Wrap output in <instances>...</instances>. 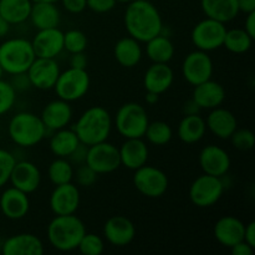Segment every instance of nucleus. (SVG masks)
Masks as SVG:
<instances>
[{
  "mask_svg": "<svg viewBox=\"0 0 255 255\" xmlns=\"http://www.w3.org/2000/svg\"><path fill=\"white\" fill-rule=\"evenodd\" d=\"M244 242L255 248V222H251L244 229Z\"/></svg>",
  "mask_w": 255,
  "mask_h": 255,
  "instance_id": "nucleus-49",
  "label": "nucleus"
},
{
  "mask_svg": "<svg viewBox=\"0 0 255 255\" xmlns=\"http://www.w3.org/2000/svg\"><path fill=\"white\" fill-rule=\"evenodd\" d=\"M29 19L37 30L50 29V27H59L61 14L56 4L32 2Z\"/></svg>",
  "mask_w": 255,
  "mask_h": 255,
  "instance_id": "nucleus-29",
  "label": "nucleus"
},
{
  "mask_svg": "<svg viewBox=\"0 0 255 255\" xmlns=\"http://www.w3.org/2000/svg\"><path fill=\"white\" fill-rule=\"evenodd\" d=\"M74 166L64 157H56L47 168V177L54 186L69 183L74 179Z\"/></svg>",
  "mask_w": 255,
  "mask_h": 255,
  "instance_id": "nucleus-35",
  "label": "nucleus"
},
{
  "mask_svg": "<svg viewBox=\"0 0 255 255\" xmlns=\"http://www.w3.org/2000/svg\"><path fill=\"white\" fill-rule=\"evenodd\" d=\"M102 233L111 246L122 248L133 242L136 237V227L131 219L125 216H114L104 224Z\"/></svg>",
  "mask_w": 255,
  "mask_h": 255,
  "instance_id": "nucleus-17",
  "label": "nucleus"
},
{
  "mask_svg": "<svg viewBox=\"0 0 255 255\" xmlns=\"http://www.w3.org/2000/svg\"><path fill=\"white\" fill-rule=\"evenodd\" d=\"M4 74H5V72H4V70H2V67L0 66V80L2 79V75H4Z\"/></svg>",
  "mask_w": 255,
  "mask_h": 255,
  "instance_id": "nucleus-56",
  "label": "nucleus"
},
{
  "mask_svg": "<svg viewBox=\"0 0 255 255\" xmlns=\"http://www.w3.org/2000/svg\"><path fill=\"white\" fill-rule=\"evenodd\" d=\"M231 253L232 255H253L254 248L249 246L247 242L241 241L239 243L234 244L233 247H231Z\"/></svg>",
  "mask_w": 255,
  "mask_h": 255,
  "instance_id": "nucleus-48",
  "label": "nucleus"
},
{
  "mask_svg": "<svg viewBox=\"0 0 255 255\" xmlns=\"http://www.w3.org/2000/svg\"><path fill=\"white\" fill-rule=\"evenodd\" d=\"M243 29L248 32L249 36L255 39V11L247 14Z\"/></svg>",
  "mask_w": 255,
  "mask_h": 255,
  "instance_id": "nucleus-51",
  "label": "nucleus"
},
{
  "mask_svg": "<svg viewBox=\"0 0 255 255\" xmlns=\"http://www.w3.org/2000/svg\"><path fill=\"white\" fill-rule=\"evenodd\" d=\"M117 2H129V1H132V0H116Z\"/></svg>",
  "mask_w": 255,
  "mask_h": 255,
  "instance_id": "nucleus-57",
  "label": "nucleus"
},
{
  "mask_svg": "<svg viewBox=\"0 0 255 255\" xmlns=\"http://www.w3.org/2000/svg\"><path fill=\"white\" fill-rule=\"evenodd\" d=\"M176 47L163 32L146 41V55L154 64H168L174 56Z\"/></svg>",
  "mask_w": 255,
  "mask_h": 255,
  "instance_id": "nucleus-31",
  "label": "nucleus"
},
{
  "mask_svg": "<svg viewBox=\"0 0 255 255\" xmlns=\"http://www.w3.org/2000/svg\"><path fill=\"white\" fill-rule=\"evenodd\" d=\"M36 57L56 59L64 51V31L59 27L37 30L31 40Z\"/></svg>",
  "mask_w": 255,
  "mask_h": 255,
  "instance_id": "nucleus-15",
  "label": "nucleus"
},
{
  "mask_svg": "<svg viewBox=\"0 0 255 255\" xmlns=\"http://www.w3.org/2000/svg\"><path fill=\"white\" fill-rule=\"evenodd\" d=\"M213 71L214 65L212 57L208 52L198 49L189 52L182 64V75L184 80L193 87L207 80H211Z\"/></svg>",
  "mask_w": 255,
  "mask_h": 255,
  "instance_id": "nucleus-12",
  "label": "nucleus"
},
{
  "mask_svg": "<svg viewBox=\"0 0 255 255\" xmlns=\"http://www.w3.org/2000/svg\"><path fill=\"white\" fill-rule=\"evenodd\" d=\"M246 224L234 216H224L214 224V238L226 248H231L234 244L244 241Z\"/></svg>",
  "mask_w": 255,
  "mask_h": 255,
  "instance_id": "nucleus-22",
  "label": "nucleus"
},
{
  "mask_svg": "<svg viewBox=\"0 0 255 255\" xmlns=\"http://www.w3.org/2000/svg\"><path fill=\"white\" fill-rule=\"evenodd\" d=\"M133 186L147 198H159L168 189L169 181L162 169L146 163L134 171Z\"/></svg>",
  "mask_w": 255,
  "mask_h": 255,
  "instance_id": "nucleus-10",
  "label": "nucleus"
},
{
  "mask_svg": "<svg viewBox=\"0 0 255 255\" xmlns=\"http://www.w3.org/2000/svg\"><path fill=\"white\" fill-rule=\"evenodd\" d=\"M143 137L153 146H166L173 137V129L167 122L153 121L148 124Z\"/></svg>",
  "mask_w": 255,
  "mask_h": 255,
  "instance_id": "nucleus-36",
  "label": "nucleus"
},
{
  "mask_svg": "<svg viewBox=\"0 0 255 255\" xmlns=\"http://www.w3.org/2000/svg\"><path fill=\"white\" fill-rule=\"evenodd\" d=\"M112 125L114 120L105 107L91 106L82 112L72 129L81 143L92 146L109 139Z\"/></svg>",
  "mask_w": 255,
  "mask_h": 255,
  "instance_id": "nucleus-2",
  "label": "nucleus"
},
{
  "mask_svg": "<svg viewBox=\"0 0 255 255\" xmlns=\"http://www.w3.org/2000/svg\"><path fill=\"white\" fill-rule=\"evenodd\" d=\"M72 116H74V111H72L70 102L57 97L56 100L50 101L42 109L40 119H41L42 124L45 125L47 131L54 132L69 126Z\"/></svg>",
  "mask_w": 255,
  "mask_h": 255,
  "instance_id": "nucleus-19",
  "label": "nucleus"
},
{
  "mask_svg": "<svg viewBox=\"0 0 255 255\" xmlns=\"http://www.w3.org/2000/svg\"><path fill=\"white\" fill-rule=\"evenodd\" d=\"M86 233V226L75 214L55 216L46 229L47 241L59 252L77 249L80 241Z\"/></svg>",
  "mask_w": 255,
  "mask_h": 255,
  "instance_id": "nucleus-3",
  "label": "nucleus"
},
{
  "mask_svg": "<svg viewBox=\"0 0 255 255\" xmlns=\"http://www.w3.org/2000/svg\"><path fill=\"white\" fill-rule=\"evenodd\" d=\"M144 100H146V104L156 105L159 100V95L154 94V92L146 91V97H144Z\"/></svg>",
  "mask_w": 255,
  "mask_h": 255,
  "instance_id": "nucleus-54",
  "label": "nucleus"
},
{
  "mask_svg": "<svg viewBox=\"0 0 255 255\" xmlns=\"http://www.w3.org/2000/svg\"><path fill=\"white\" fill-rule=\"evenodd\" d=\"M253 40V37L249 36V34L243 27H234V29L229 30L227 29L223 46L232 54H246L252 49Z\"/></svg>",
  "mask_w": 255,
  "mask_h": 255,
  "instance_id": "nucleus-34",
  "label": "nucleus"
},
{
  "mask_svg": "<svg viewBox=\"0 0 255 255\" xmlns=\"http://www.w3.org/2000/svg\"><path fill=\"white\" fill-rule=\"evenodd\" d=\"M87 47V36L84 31L77 29L67 30L64 32V50L69 54L84 52Z\"/></svg>",
  "mask_w": 255,
  "mask_h": 255,
  "instance_id": "nucleus-37",
  "label": "nucleus"
},
{
  "mask_svg": "<svg viewBox=\"0 0 255 255\" xmlns=\"http://www.w3.org/2000/svg\"><path fill=\"white\" fill-rule=\"evenodd\" d=\"M87 149H89V146L84 143H80L74 151L71 152L67 159L71 162L72 166H80L82 163H86V157H87Z\"/></svg>",
  "mask_w": 255,
  "mask_h": 255,
  "instance_id": "nucleus-44",
  "label": "nucleus"
},
{
  "mask_svg": "<svg viewBox=\"0 0 255 255\" xmlns=\"http://www.w3.org/2000/svg\"><path fill=\"white\" fill-rule=\"evenodd\" d=\"M226 32V24L211 19V17H206L197 22L192 29V44L196 46V49L202 50V51H214L223 47Z\"/></svg>",
  "mask_w": 255,
  "mask_h": 255,
  "instance_id": "nucleus-9",
  "label": "nucleus"
},
{
  "mask_svg": "<svg viewBox=\"0 0 255 255\" xmlns=\"http://www.w3.org/2000/svg\"><path fill=\"white\" fill-rule=\"evenodd\" d=\"M10 84H11V86L14 87V90L16 92L26 91V90H29L31 87V84H30L26 72L12 75V80L10 81Z\"/></svg>",
  "mask_w": 255,
  "mask_h": 255,
  "instance_id": "nucleus-45",
  "label": "nucleus"
},
{
  "mask_svg": "<svg viewBox=\"0 0 255 255\" xmlns=\"http://www.w3.org/2000/svg\"><path fill=\"white\" fill-rule=\"evenodd\" d=\"M182 112H183L184 116H188V115H198L201 112V107L196 104L193 99H189L188 101L184 102L183 107H182Z\"/></svg>",
  "mask_w": 255,
  "mask_h": 255,
  "instance_id": "nucleus-50",
  "label": "nucleus"
},
{
  "mask_svg": "<svg viewBox=\"0 0 255 255\" xmlns=\"http://www.w3.org/2000/svg\"><path fill=\"white\" fill-rule=\"evenodd\" d=\"M16 163V158L11 152L0 148V188L9 183L10 174Z\"/></svg>",
  "mask_w": 255,
  "mask_h": 255,
  "instance_id": "nucleus-41",
  "label": "nucleus"
},
{
  "mask_svg": "<svg viewBox=\"0 0 255 255\" xmlns=\"http://www.w3.org/2000/svg\"><path fill=\"white\" fill-rule=\"evenodd\" d=\"M16 101V91L9 81L0 80V116L7 114Z\"/></svg>",
  "mask_w": 255,
  "mask_h": 255,
  "instance_id": "nucleus-40",
  "label": "nucleus"
},
{
  "mask_svg": "<svg viewBox=\"0 0 255 255\" xmlns=\"http://www.w3.org/2000/svg\"><path fill=\"white\" fill-rule=\"evenodd\" d=\"M80 143L81 142L74 129L65 127V128L54 131L50 138L49 147L54 156L67 158Z\"/></svg>",
  "mask_w": 255,
  "mask_h": 255,
  "instance_id": "nucleus-32",
  "label": "nucleus"
},
{
  "mask_svg": "<svg viewBox=\"0 0 255 255\" xmlns=\"http://www.w3.org/2000/svg\"><path fill=\"white\" fill-rule=\"evenodd\" d=\"M77 251L84 255H101L105 251V242L97 234L86 232L80 241Z\"/></svg>",
  "mask_w": 255,
  "mask_h": 255,
  "instance_id": "nucleus-38",
  "label": "nucleus"
},
{
  "mask_svg": "<svg viewBox=\"0 0 255 255\" xmlns=\"http://www.w3.org/2000/svg\"><path fill=\"white\" fill-rule=\"evenodd\" d=\"M47 129L41 119L32 112L14 115L7 125V134L16 146L30 148L39 144L46 137Z\"/></svg>",
  "mask_w": 255,
  "mask_h": 255,
  "instance_id": "nucleus-4",
  "label": "nucleus"
},
{
  "mask_svg": "<svg viewBox=\"0 0 255 255\" xmlns=\"http://www.w3.org/2000/svg\"><path fill=\"white\" fill-rule=\"evenodd\" d=\"M116 0H86L87 7L97 14L111 11L116 6Z\"/></svg>",
  "mask_w": 255,
  "mask_h": 255,
  "instance_id": "nucleus-43",
  "label": "nucleus"
},
{
  "mask_svg": "<svg viewBox=\"0 0 255 255\" xmlns=\"http://www.w3.org/2000/svg\"><path fill=\"white\" fill-rule=\"evenodd\" d=\"M91 80L86 70L69 67L60 72L54 90L59 99L67 102H74L86 96L90 90Z\"/></svg>",
  "mask_w": 255,
  "mask_h": 255,
  "instance_id": "nucleus-7",
  "label": "nucleus"
},
{
  "mask_svg": "<svg viewBox=\"0 0 255 255\" xmlns=\"http://www.w3.org/2000/svg\"><path fill=\"white\" fill-rule=\"evenodd\" d=\"M9 182L12 187L26 194L37 191L41 183V172L35 163L30 161H16Z\"/></svg>",
  "mask_w": 255,
  "mask_h": 255,
  "instance_id": "nucleus-18",
  "label": "nucleus"
},
{
  "mask_svg": "<svg viewBox=\"0 0 255 255\" xmlns=\"http://www.w3.org/2000/svg\"><path fill=\"white\" fill-rule=\"evenodd\" d=\"M32 2H52V4H56L60 0H31Z\"/></svg>",
  "mask_w": 255,
  "mask_h": 255,
  "instance_id": "nucleus-55",
  "label": "nucleus"
},
{
  "mask_svg": "<svg viewBox=\"0 0 255 255\" xmlns=\"http://www.w3.org/2000/svg\"><path fill=\"white\" fill-rule=\"evenodd\" d=\"M229 139L234 148L239 149V151H251L255 144L253 131L248 128H237Z\"/></svg>",
  "mask_w": 255,
  "mask_h": 255,
  "instance_id": "nucleus-39",
  "label": "nucleus"
},
{
  "mask_svg": "<svg viewBox=\"0 0 255 255\" xmlns=\"http://www.w3.org/2000/svg\"><path fill=\"white\" fill-rule=\"evenodd\" d=\"M121 166L136 171L144 166L148 161V146L143 138H125V142L119 148Z\"/></svg>",
  "mask_w": 255,
  "mask_h": 255,
  "instance_id": "nucleus-25",
  "label": "nucleus"
},
{
  "mask_svg": "<svg viewBox=\"0 0 255 255\" xmlns=\"http://www.w3.org/2000/svg\"><path fill=\"white\" fill-rule=\"evenodd\" d=\"M44 243L31 233H20L9 237L1 246L4 255H42Z\"/></svg>",
  "mask_w": 255,
  "mask_h": 255,
  "instance_id": "nucleus-21",
  "label": "nucleus"
},
{
  "mask_svg": "<svg viewBox=\"0 0 255 255\" xmlns=\"http://www.w3.org/2000/svg\"><path fill=\"white\" fill-rule=\"evenodd\" d=\"M31 0H0V15L10 25H19L29 20Z\"/></svg>",
  "mask_w": 255,
  "mask_h": 255,
  "instance_id": "nucleus-33",
  "label": "nucleus"
},
{
  "mask_svg": "<svg viewBox=\"0 0 255 255\" xmlns=\"http://www.w3.org/2000/svg\"><path fill=\"white\" fill-rule=\"evenodd\" d=\"M198 161L203 173L216 177L227 176L232 166V159L228 152L223 147L216 144L203 147L199 153Z\"/></svg>",
  "mask_w": 255,
  "mask_h": 255,
  "instance_id": "nucleus-16",
  "label": "nucleus"
},
{
  "mask_svg": "<svg viewBox=\"0 0 255 255\" xmlns=\"http://www.w3.org/2000/svg\"><path fill=\"white\" fill-rule=\"evenodd\" d=\"M35 57L31 41L24 37H11L0 44V66L11 76L26 72Z\"/></svg>",
  "mask_w": 255,
  "mask_h": 255,
  "instance_id": "nucleus-5",
  "label": "nucleus"
},
{
  "mask_svg": "<svg viewBox=\"0 0 255 255\" xmlns=\"http://www.w3.org/2000/svg\"><path fill=\"white\" fill-rule=\"evenodd\" d=\"M204 120L207 129H209L219 139H229L233 132L238 128V121L233 112L222 106L211 110L207 119Z\"/></svg>",
  "mask_w": 255,
  "mask_h": 255,
  "instance_id": "nucleus-23",
  "label": "nucleus"
},
{
  "mask_svg": "<svg viewBox=\"0 0 255 255\" xmlns=\"http://www.w3.org/2000/svg\"><path fill=\"white\" fill-rule=\"evenodd\" d=\"M124 15L127 34L139 42H146L163 32V21L158 9L148 0L127 2Z\"/></svg>",
  "mask_w": 255,
  "mask_h": 255,
  "instance_id": "nucleus-1",
  "label": "nucleus"
},
{
  "mask_svg": "<svg viewBox=\"0 0 255 255\" xmlns=\"http://www.w3.org/2000/svg\"><path fill=\"white\" fill-rule=\"evenodd\" d=\"M70 67L80 70H86L87 67V57L84 52H76V54H70Z\"/></svg>",
  "mask_w": 255,
  "mask_h": 255,
  "instance_id": "nucleus-47",
  "label": "nucleus"
},
{
  "mask_svg": "<svg viewBox=\"0 0 255 255\" xmlns=\"http://www.w3.org/2000/svg\"><path fill=\"white\" fill-rule=\"evenodd\" d=\"M206 120L201 115H188L179 121L177 127V136L183 143H198L206 136Z\"/></svg>",
  "mask_w": 255,
  "mask_h": 255,
  "instance_id": "nucleus-30",
  "label": "nucleus"
},
{
  "mask_svg": "<svg viewBox=\"0 0 255 255\" xmlns=\"http://www.w3.org/2000/svg\"><path fill=\"white\" fill-rule=\"evenodd\" d=\"M226 96V89L212 79L194 86L192 94V99L201 107V110H213L222 106Z\"/></svg>",
  "mask_w": 255,
  "mask_h": 255,
  "instance_id": "nucleus-26",
  "label": "nucleus"
},
{
  "mask_svg": "<svg viewBox=\"0 0 255 255\" xmlns=\"http://www.w3.org/2000/svg\"><path fill=\"white\" fill-rule=\"evenodd\" d=\"M60 1L64 9L70 14H80L87 7L86 0H60Z\"/></svg>",
  "mask_w": 255,
  "mask_h": 255,
  "instance_id": "nucleus-46",
  "label": "nucleus"
},
{
  "mask_svg": "<svg viewBox=\"0 0 255 255\" xmlns=\"http://www.w3.org/2000/svg\"><path fill=\"white\" fill-rule=\"evenodd\" d=\"M0 211L7 219H22L30 211L29 194L12 186L9 187L0 196Z\"/></svg>",
  "mask_w": 255,
  "mask_h": 255,
  "instance_id": "nucleus-20",
  "label": "nucleus"
},
{
  "mask_svg": "<svg viewBox=\"0 0 255 255\" xmlns=\"http://www.w3.org/2000/svg\"><path fill=\"white\" fill-rule=\"evenodd\" d=\"M86 164L97 174L112 173L121 167L119 147L107 141L89 146Z\"/></svg>",
  "mask_w": 255,
  "mask_h": 255,
  "instance_id": "nucleus-11",
  "label": "nucleus"
},
{
  "mask_svg": "<svg viewBox=\"0 0 255 255\" xmlns=\"http://www.w3.org/2000/svg\"><path fill=\"white\" fill-rule=\"evenodd\" d=\"M97 177H99V174L86 163L80 164L74 171V178L76 179L77 186L80 187L94 186L97 181Z\"/></svg>",
  "mask_w": 255,
  "mask_h": 255,
  "instance_id": "nucleus-42",
  "label": "nucleus"
},
{
  "mask_svg": "<svg viewBox=\"0 0 255 255\" xmlns=\"http://www.w3.org/2000/svg\"><path fill=\"white\" fill-rule=\"evenodd\" d=\"M114 55L116 61L121 66L126 67V69H132L139 64L142 55H143L141 42L129 35L122 37L115 44Z\"/></svg>",
  "mask_w": 255,
  "mask_h": 255,
  "instance_id": "nucleus-27",
  "label": "nucleus"
},
{
  "mask_svg": "<svg viewBox=\"0 0 255 255\" xmlns=\"http://www.w3.org/2000/svg\"><path fill=\"white\" fill-rule=\"evenodd\" d=\"M60 72L61 70L56 60L44 57H35L32 64L26 70L31 87L42 91L54 89Z\"/></svg>",
  "mask_w": 255,
  "mask_h": 255,
  "instance_id": "nucleus-13",
  "label": "nucleus"
},
{
  "mask_svg": "<svg viewBox=\"0 0 255 255\" xmlns=\"http://www.w3.org/2000/svg\"><path fill=\"white\" fill-rule=\"evenodd\" d=\"M114 122L117 132L124 138H143L149 120L141 104L127 102L117 110Z\"/></svg>",
  "mask_w": 255,
  "mask_h": 255,
  "instance_id": "nucleus-6",
  "label": "nucleus"
},
{
  "mask_svg": "<svg viewBox=\"0 0 255 255\" xmlns=\"http://www.w3.org/2000/svg\"><path fill=\"white\" fill-rule=\"evenodd\" d=\"M10 26H11V25H10L9 22H7L6 20L0 15V39H2V37H5L7 34H9Z\"/></svg>",
  "mask_w": 255,
  "mask_h": 255,
  "instance_id": "nucleus-53",
  "label": "nucleus"
},
{
  "mask_svg": "<svg viewBox=\"0 0 255 255\" xmlns=\"http://www.w3.org/2000/svg\"><path fill=\"white\" fill-rule=\"evenodd\" d=\"M174 81V72L168 64H154L146 70L143 75V86L146 91L159 95L171 89Z\"/></svg>",
  "mask_w": 255,
  "mask_h": 255,
  "instance_id": "nucleus-24",
  "label": "nucleus"
},
{
  "mask_svg": "<svg viewBox=\"0 0 255 255\" xmlns=\"http://www.w3.org/2000/svg\"><path fill=\"white\" fill-rule=\"evenodd\" d=\"M81 196L80 189L72 182L55 186L50 194L49 206L55 216H66L75 214L80 207Z\"/></svg>",
  "mask_w": 255,
  "mask_h": 255,
  "instance_id": "nucleus-14",
  "label": "nucleus"
},
{
  "mask_svg": "<svg viewBox=\"0 0 255 255\" xmlns=\"http://www.w3.org/2000/svg\"><path fill=\"white\" fill-rule=\"evenodd\" d=\"M226 189L223 177L203 173L197 177L189 187V199L198 208H209L218 203Z\"/></svg>",
  "mask_w": 255,
  "mask_h": 255,
  "instance_id": "nucleus-8",
  "label": "nucleus"
},
{
  "mask_svg": "<svg viewBox=\"0 0 255 255\" xmlns=\"http://www.w3.org/2000/svg\"><path fill=\"white\" fill-rule=\"evenodd\" d=\"M201 7L206 17L223 24L233 21L239 14L237 0H201Z\"/></svg>",
  "mask_w": 255,
  "mask_h": 255,
  "instance_id": "nucleus-28",
  "label": "nucleus"
},
{
  "mask_svg": "<svg viewBox=\"0 0 255 255\" xmlns=\"http://www.w3.org/2000/svg\"><path fill=\"white\" fill-rule=\"evenodd\" d=\"M238 2L239 12L249 14V12L255 11V0H237Z\"/></svg>",
  "mask_w": 255,
  "mask_h": 255,
  "instance_id": "nucleus-52",
  "label": "nucleus"
}]
</instances>
